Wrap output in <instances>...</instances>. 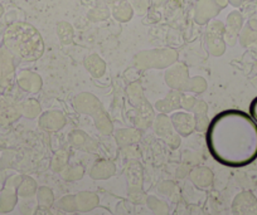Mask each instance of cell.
<instances>
[{
  "label": "cell",
  "mask_w": 257,
  "mask_h": 215,
  "mask_svg": "<svg viewBox=\"0 0 257 215\" xmlns=\"http://www.w3.org/2000/svg\"><path fill=\"white\" fill-rule=\"evenodd\" d=\"M174 189H175V186L172 181H165L159 186V191L163 192L164 195H170Z\"/></svg>",
  "instance_id": "28"
},
{
  "label": "cell",
  "mask_w": 257,
  "mask_h": 215,
  "mask_svg": "<svg viewBox=\"0 0 257 215\" xmlns=\"http://www.w3.org/2000/svg\"><path fill=\"white\" fill-rule=\"evenodd\" d=\"M252 115H253V117L257 120V101L253 102V106H252Z\"/></svg>",
  "instance_id": "30"
},
{
  "label": "cell",
  "mask_w": 257,
  "mask_h": 215,
  "mask_svg": "<svg viewBox=\"0 0 257 215\" xmlns=\"http://www.w3.org/2000/svg\"><path fill=\"white\" fill-rule=\"evenodd\" d=\"M116 171L115 164L107 160H103V161L96 162L93 165V167L91 169V177L96 180H102V179H108V177L112 176Z\"/></svg>",
  "instance_id": "12"
},
{
  "label": "cell",
  "mask_w": 257,
  "mask_h": 215,
  "mask_svg": "<svg viewBox=\"0 0 257 215\" xmlns=\"http://www.w3.org/2000/svg\"><path fill=\"white\" fill-rule=\"evenodd\" d=\"M85 66H86V69L90 72V75L96 78L101 77L106 71V67H105V63H103V61L98 56H95V54H92V56H90L88 58H86Z\"/></svg>",
  "instance_id": "17"
},
{
  "label": "cell",
  "mask_w": 257,
  "mask_h": 215,
  "mask_svg": "<svg viewBox=\"0 0 257 215\" xmlns=\"http://www.w3.org/2000/svg\"><path fill=\"white\" fill-rule=\"evenodd\" d=\"M7 47L26 61L38 59L43 53V43L39 34L29 26H14L7 32Z\"/></svg>",
  "instance_id": "2"
},
{
  "label": "cell",
  "mask_w": 257,
  "mask_h": 215,
  "mask_svg": "<svg viewBox=\"0 0 257 215\" xmlns=\"http://www.w3.org/2000/svg\"><path fill=\"white\" fill-rule=\"evenodd\" d=\"M127 92H128V97H130V101H132L135 106L144 100V97H143V93H142V88H140L138 85L130 86V88L127 90Z\"/></svg>",
  "instance_id": "25"
},
{
  "label": "cell",
  "mask_w": 257,
  "mask_h": 215,
  "mask_svg": "<svg viewBox=\"0 0 257 215\" xmlns=\"http://www.w3.org/2000/svg\"><path fill=\"white\" fill-rule=\"evenodd\" d=\"M39 125L47 131H58L66 125V117L58 111H49L42 115Z\"/></svg>",
  "instance_id": "8"
},
{
  "label": "cell",
  "mask_w": 257,
  "mask_h": 215,
  "mask_svg": "<svg viewBox=\"0 0 257 215\" xmlns=\"http://www.w3.org/2000/svg\"><path fill=\"white\" fill-rule=\"evenodd\" d=\"M206 88H207V83L204 78L193 77V78H189V81H188V85H187V88H185V91L199 93V92H203Z\"/></svg>",
  "instance_id": "22"
},
{
  "label": "cell",
  "mask_w": 257,
  "mask_h": 215,
  "mask_svg": "<svg viewBox=\"0 0 257 215\" xmlns=\"http://www.w3.org/2000/svg\"><path fill=\"white\" fill-rule=\"evenodd\" d=\"M76 202H77L78 211H90L95 209L98 205V196L95 192L82 191L76 195Z\"/></svg>",
  "instance_id": "13"
},
{
  "label": "cell",
  "mask_w": 257,
  "mask_h": 215,
  "mask_svg": "<svg viewBox=\"0 0 257 215\" xmlns=\"http://www.w3.org/2000/svg\"><path fill=\"white\" fill-rule=\"evenodd\" d=\"M36 181H34L33 179H31V177H28V179H26V181H24V189H22L21 194L24 195V196H31V195L36 191Z\"/></svg>",
  "instance_id": "26"
},
{
  "label": "cell",
  "mask_w": 257,
  "mask_h": 215,
  "mask_svg": "<svg viewBox=\"0 0 257 215\" xmlns=\"http://www.w3.org/2000/svg\"><path fill=\"white\" fill-rule=\"evenodd\" d=\"M59 209L64 210V211L73 212L77 211V202H76V195H67L63 196L58 202Z\"/></svg>",
  "instance_id": "23"
},
{
  "label": "cell",
  "mask_w": 257,
  "mask_h": 215,
  "mask_svg": "<svg viewBox=\"0 0 257 215\" xmlns=\"http://www.w3.org/2000/svg\"><path fill=\"white\" fill-rule=\"evenodd\" d=\"M208 146L222 162L246 164L257 155V126L243 112H222L209 122Z\"/></svg>",
  "instance_id": "1"
},
{
  "label": "cell",
  "mask_w": 257,
  "mask_h": 215,
  "mask_svg": "<svg viewBox=\"0 0 257 215\" xmlns=\"http://www.w3.org/2000/svg\"><path fill=\"white\" fill-rule=\"evenodd\" d=\"M148 205H149L150 209L155 212L157 215H168L169 214V209H168V205L165 204L162 200L157 199L155 196H149L147 199Z\"/></svg>",
  "instance_id": "19"
},
{
  "label": "cell",
  "mask_w": 257,
  "mask_h": 215,
  "mask_svg": "<svg viewBox=\"0 0 257 215\" xmlns=\"http://www.w3.org/2000/svg\"><path fill=\"white\" fill-rule=\"evenodd\" d=\"M189 177L197 186L206 187L209 186L213 181V172L207 167H198V169H194L190 172Z\"/></svg>",
  "instance_id": "14"
},
{
  "label": "cell",
  "mask_w": 257,
  "mask_h": 215,
  "mask_svg": "<svg viewBox=\"0 0 257 215\" xmlns=\"http://www.w3.org/2000/svg\"><path fill=\"white\" fill-rule=\"evenodd\" d=\"M75 107L83 115L95 116L101 110V103L91 93H81L75 98Z\"/></svg>",
  "instance_id": "7"
},
{
  "label": "cell",
  "mask_w": 257,
  "mask_h": 215,
  "mask_svg": "<svg viewBox=\"0 0 257 215\" xmlns=\"http://www.w3.org/2000/svg\"><path fill=\"white\" fill-rule=\"evenodd\" d=\"M93 117H95L96 127L98 128V131H100L101 133L108 135V133L112 132V123H111V120L107 116V113L103 112L102 110H100Z\"/></svg>",
  "instance_id": "18"
},
{
  "label": "cell",
  "mask_w": 257,
  "mask_h": 215,
  "mask_svg": "<svg viewBox=\"0 0 257 215\" xmlns=\"http://www.w3.org/2000/svg\"><path fill=\"white\" fill-rule=\"evenodd\" d=\"M180 106H182V93H179V91H172L164 100L158 101L155 107L160 113L168 115L172 111L178 110Z\"/></svg>",
  "instance_id": "9"
},
{
  "label": "cell",
  "mask_w": 257,
  "mask_h": 215,
  "mask_svg": "<svg viewBox=\"0 0 257 215\" xmlns=\"http://www.w3.org/2000/svg\"><path fill=\"white\" fill-rule=\"evenodd\" d=\"M137 123L139 127H148L152 123L153 117H154V111H153L152 106L147 102L145 100H143L142 102L137 105Z\"/></svg>",
  "instance_id": "11"
},
{
  "label": "cell",
  "mask_w": 257,
  "mask_h": 215,
  "mask_svg": "<svg viewBox=\"0 0 257 215\" xmlns=\"http://www.w3.org/2000/svg\"><path fill=\"white\" fill-rule=\"evenodd\" d=\"M165 81L168 86L177 91H182L187 88L188 81H189V75H188L187 67L183 64H177L169 68L165 73Z\"/></svg>",
  "instance_id": "5"
},
{
  "label": "cell",
  "mask_w": 257,
  "mask_h": 215,
  "mask_svg": "<svg viewBox=\"0 0 257 215\" xmlns=\"http://www.w3.org/2000/svg\"><path fill=\"white\" fill-rule=\"evenodd\" d=\"M177 59V54L172 51L145 52L138 57V66L140 68H164L170 66Z\"/></svg>",
  "instance_id": "3"
},
{
  "label": "cell",
  "mask_w": 257,
  "mask_h": 215,
  "mask_svg": "<svg viewBox=\"0 0 257 215\" xmlns=\"http://www.w3.org/2000/svg\"><path fill=\"white\" fill-rule=\"evenodd\" d=\"M70 140L72 142L73 146L78 147L81 150H86V151H95L97 149V145H96L95 141L91 137H88L83 131L75 130L71 132Z\"/></svg>",
  "instance_id": "10"
},
{
  "label": "cell",
  "mask_w": 257,
  "mask_h": 215,
  "mask_svg": "<svg viewBox=\"0 0 257 215\" xmlns=\"http://www.w3.org/2000/svg\"><path fill=\"white\" fill-rule=\"evenodd\" d=\"M37 197H38L39 205H42V206L49 207L54 202L53 192H52V190L47 186L39 187Z\"/></svg>",
  "instance_id": "20"
},
{
  "label": "cell",
  "mask_w": 257,
  "mask_h": 215,
  "mask_svg": "<svg viewBox=\"0 0 257 215\" xmlns=\"http://www.w3.org/2000/svg\"><path fill=\"white\" fill-rule=\"evenodd\" d=\"M63 177L68 181H76L83 176V167L82 166H73L68 167L63 171Z\"/></svg>",
  "instance_id": "24"
},
{
  "label": "cell",
  "mask_w": 257,
  "mask_h": 215,
  "mask_svg": "<svg viewBox=\"0 0 257 215\" xmlns=\"http://www.w3.org/2000/svg\"><path fill=\"white\" fill-rule=\"evenodd\" d=\"M194 118H196V128L199 131H204L208 128L209 121L207 118V105L203 101H198L194 106Z\"/></svg>",
  "instance_id": "16"
},
{
  "label": "cell",
  "mask_w": 257,
  "mask_h": 215,
  "mask_svg": "<svg viewBox=\"0 0 257 215\" xmlns=\"http://www.w3.org/2000/svg\"><path fill=\"white\" fill-rule=\"evenodd\" d=\"M155 132L159 136L164 137L167 140V142L169 143L172 147H177L180 143V138L177 133L174 132V127H173V123L170 121V118L168 117L164 113H159V116L157 117L154 123Z\"/></svg>",
  "instance_id": "4"
},
{
  "label": "cell",
  "mask_w": 257,
  "mask_h": 215,
  "mask_svg": "<svg viewBox=\"0 0 257 215\" xmlns=\"http://www.w3.org/2000/svg\"><path fill=\"white\" fill-rule=\"evenodd\" d=\"M140 137H142L140 131L134 130V128H121V130L116 131V141L121 146L133 145V143L138 142Z\"/></svg>",
  "instance_id": "15"
},
{
  "label": "cell",
  "mask_w": 257,
  "mask_h": 215,
  "mask_svg": "<svg viewBox=\"0 0 257 215\" xmlns=\"http://www.w3.org/2000/svg\"><path fill=\"white\" fill-rule=\"evenodd\" d=\"M173 127L179 135L188 136L196 130V118L188 112H174L170 116Z\"/></svg>",
  "instance_id": "6"
},
{
  "label": "cell",
  "mask_w": 257,
  "mask_h": 215,
  "mask_svg": "<svg viewBox=\"0 0 257 215\" xmlns=\"http://www.w3.org/2000/svg\"><path fill=\"white\" fill-rule=\"evenodd\" d=\"M67 161L68 154L64 150H61V151H58L54 155L53 160H52V169L54 171H63V169L67 165Z\"/></svg>",
  "instance_id": "21"
},
{
  "label": "cell",
  "mask_w": 257,
  "mask_h": 215,
  "mask_svg": "<svg viewBox=\"0 0 257 215\" xmlns=\"http://www.w3.org/2000/svg\"><path fill=\"white\" fill-rule=\"evenodd\" d=\"M34 215H53V214H52V211L49 210V207L39 205V206L36 209V211H34Z\"/></svg>",
  "instance_id": "29"
},
{
  "label": "cell",
  "mask_w": 257,
  "mask_h": 215,
  "mask_svg": "<svg viewBox=\"0 0 257 215\" xmlns=\"http://www.w3.org/2000/svg\"><path fill=\"white\" fill-rule=\"evenodd\" d=\"M197 101L192 97V96L188 95H182V106L187 110H193L194 106H196Z\"/></svg>",
  "instance_id": "27"
}]
</instances>
